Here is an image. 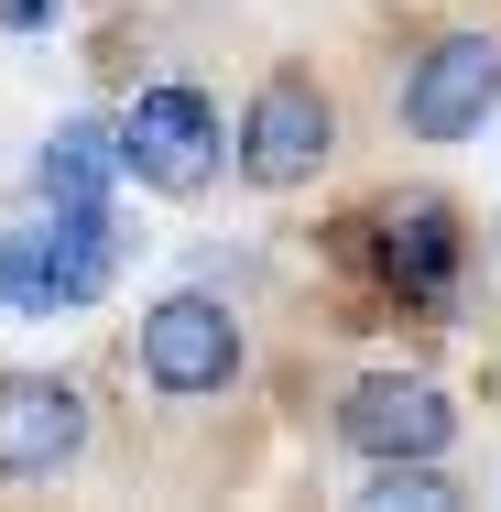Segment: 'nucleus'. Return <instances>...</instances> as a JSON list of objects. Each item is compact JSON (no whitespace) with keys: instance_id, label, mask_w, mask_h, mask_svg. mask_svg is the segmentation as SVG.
I'll return each mask as SVG.
<instances>
[{"instance_id":"nucleus-1","label":"nucleus","mask_w":501,"mask_h":512,"mask_svg":"<svg viewBox=\"0 0 501 512\" xmlns=\"http://www.w3.org/2000/svg\"><path fill=\"white\" fill-rule=\"evenodd\" d=\"M109 273H120L109 207H55L44 229H11L0 240V306H22V316L88 306V295H109Z\"/></svg>"},{"instance_id":"nucleus-2","label":"nucleus","mask_w":501,"mask_h":512,"mask_svg":"<svg viewBox=\"0 0 501 512\" xmlns=\"http://www.w3.org/2000/svg\"><path fill=\"white\" fill-rule=\"evenodd\" d=\"M218 153H229V131L197 88H142L120 109V175H142L153 197H197L218 175Z\"/></svg>"},{"instance_id":"nucleus-3","label":"nucleus","mask_w":501,"mask_h":512,"mask_svg":"<svg viewBox=\"0 0 501 512\" xmlns=\"http://www.w3.org/2000/svg\"><path fill=\"white\" fill-rule=\"evenodd\" d=\"M501 109V33H447L403 66V131L414 142H469Z\"/></svg>"},{"instance_id":"nucleus-4","label":"nucleus","mask_w":501,"mask_h":512,"mask_svg":"<svg viewBox=\"0 0 501 512\" xmlns=\"http://www.w3.org/2000/svg\"><path fill=\"white\" fill-rule=\"evenodd\" d=\"M327 153H338L327 88H316V77H262L251 109H240V175H251L262 197H284V186H305Z\"/></svg>"},{"instance_id":"nucleus-5","label":"nucleus","mask_w":501,"mask_h":512,"mask_svg":"<svg viewBox=\"0 0 501 512\" xmlns=\"http://www.w3.org/2000/svg\"><path fill=\"white\" fill-rule=\"evenodd\" d=\"M142 382L153 393H229L240 382V316L218 306V295L142 306Z\"/></svg>"},{"instance_id":"nucleus-6","label":"nucleus","mask_w":501,"mask_h":512,"mask_svg":"<svg viewBox=\"0 0 501 512\" xmlns=\"http://www.w3.org/2000/svg\"><path fill=\"white\" fill-rule=\"evenodd\" d=\"M447 436H458V404L414 371H371V382L338 393V447L349 458H447Z\"/></svg>"},{"instance_id":"nucleus-7","label":"nucleus","mask_w":501,"mask_h":512,"mask_svg":"<svg viewBox=\"0 0 501 512\" xmlns=\"http://www.w3.org/2000/svg\"><path fill=\"white\" fill-rule=\"evenodd\" d=\"M458 262H469V240H458V218L436 197H403L371 218V273H382V295L403 306H447L458 295Z\"/></svg>"},{"instance_id":"nucleus-8","label":"nucleus","mask_w":501,"mask_h":512,"mask_svg":"<svg viewBox=\"0 0 501 512\" xmlns=\"http://www.w3.org/2000/svg\"><path fill=\"white\" fill-rule=\"evenodd\" d=\"M77 447H88V393L77 382H44V371L0 382V480H55Z\"/></svg>"},{"instance_id":"nucleus-9","label":"nucleus","mask_w":501,"mask_h":512,"mask_svg":"<svg viewBox=\"0 0 501 512\" xmlns=\"http://www.w3.org/2000/svg\"><path fill=\"white\" fill-rule=\"evenodd\" d=\"M109 175H120V131L109 120H66L44 142V164H33L44 207H109Z\"/></svg>"},{"instance_id":"nucleus-10","label":"nucleus","mask_w":501,"mask_h":512,"mask_svg":"<svg viewBox=\"0 0 501 512\" xmlns=\"http://www.w3.org/2000/svg\"><path fill=\"white\" fill-rule=\"evenodd\" d=\"M371 512H447L458 502V480L436 469V458H371V491H360Z\"/></svg>"},{"instance_id":"nucleus-11","label":"nucleus","mask_w":501,"mask_h":512,"mask_svg":"<svg viewBox=\"0 0 501 512\" xmlns=\"http://www.w3.org/2000/svg\"><path fill=\"white\" fill-rule=\"evenodd\" d=\"M44 11H55V0H0V22H11V33H33Z\"/></svg>"}]
</instances>
